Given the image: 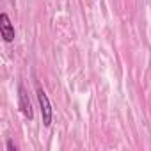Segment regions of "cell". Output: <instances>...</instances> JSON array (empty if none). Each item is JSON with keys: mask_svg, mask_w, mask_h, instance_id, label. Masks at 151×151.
Here are the masks:
<instances>
[{"mask_svg": "<svg viewBox=\"0 0 151 151\" xmlns=\"http://www.w3.org/2000/svg\"><path fill=\"white\" fill-rule=\"evenodd\" d=\"M7 149H9V151H16V146H14V142H13V140H9V142H7Z\"/></svg>", "mask_w": 151, "mask_h": 151, "instance_id": "obj_4", "label": "cell"}, {"mask_svg": "<svg viewBox=\"0 0 151 151\" xmlns=\"http://www.w3.org/2000/svg\"><path fill=\"white\" fill-rule=\"evenodd\" d=\"M18 100H20V109H22L23 116H25L27 119H32V117H34L32 103H30L29 94H27V91H25V87H23V86H20V87H18Z\"/></svg>", "mask_w": 151, "mask_h": 151, "instance_id": "obj_2", "label": "cell"}, {"mask_svg": "<svg viewBox=\"0 0 151 151\" xmlns=\"http://www.w3.org/2000/svg\"><path fill=\"white\" fill-rule=\"evenodd\" d=\"M37 100H39V107H41V114H43V124L50 126L52 124V105L43 89H37Z\"/></svg>", "mask_w": 151, "mask_h": 151, "instance_id": "obj_1", "label": "cell"}, {"mask_svg": "<svg viewBox=\"0 0 151 151\" xmlns=\"http://www.w3.org/2000/svg\"><path fill=\"white\" fill-rule=\"evenodd\" d=\"M0 32H2L4 41H7V43H11L14 39V29H13V23L6 13L0 14Z\"/></svg>", "mask_w": 151, "mask_h": 151, "instance_id": "obj_3", "label": "cell"}]
</instances>
